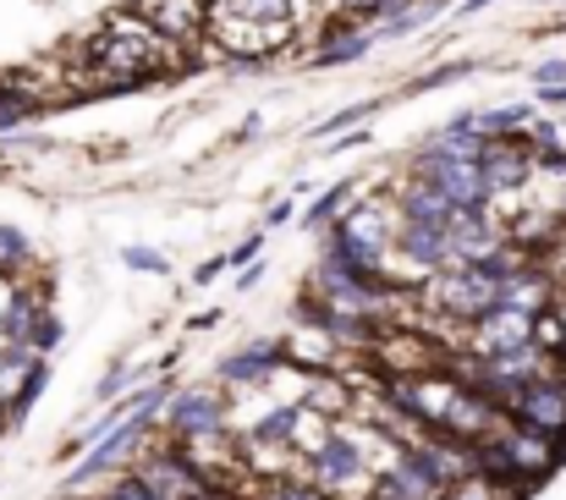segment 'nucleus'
Returning <instances> with one entry per match:
<instances>
[{
  "instance_id": "412c9836",
  "label": "nucleus",
  "mask_w": 566,
  "mask_h": 500,
  "mask_svg": "<svg viewBox=\"0 0 566 500\" xmlns=\"http://www.w3.org/2000/svg\"><path fill=\"white\" fill-rule=\"evenodd\" d=\"M122 264H133V270H144V275H160V270H166V253H155V248H127Z\"/></svg>"
},
{
  "instance_id": "9b49d317",
  "label": "nucleus",
  "mask_w": 566,
  "mask_h": 500,
  "mask_svg": "<svg viewBox=\"0 0 566 500\" xmlns=\"http://www.w3.org/2000/svg\"><path fill=\"white\" fill-rule=\"evenodd\" d=\"M281 368H286L281 346H275V341H259V346L231 352V357L220 363V379H231V385H264V379H275Z\"/></svg>"
},
{
  "instance_id": "ddd939ff",
  "label": "nucleus",
  "mask_w": 566,
  "mask_h": 500,
  "mask_svg": "<svg viewBox=\"0 0 566 500\" xmlns=\"http://www.w3.org/2000/svg\"><path fill=\"white\" fill-rule=\"evenodd\" d=\"M281 352H286V357H292V363H303V368H331V363H336V357H342V346H336V341H331V335L319 331V325H314V320H303V325H297V331H292V341H286V346H281Z\"/></svg>"
},
{
  "instance_id": "aec40b11",
  "label": "nucleus",
  "mask_w": 566,
  "mask_h": 500,
  "mask_svg": "<svg viewBox=\"0 0 566 500\" xmlns=\"http://www.w3.org/2000/svg\"><path fill=\"white\" fill-rule=\"evenodd\" d=\"M264 500H331V496H325V490H314V485H303V479H275Z\"/></svg>"
},
{
  "instance_id": "393cba45",
  "label": "nucleus",
  "mask_w": 566,
  "mask_h": 500,
  "mask_svg": "<svg viewBox=\"0 0 566 500\" xmlns=\"http://www.w3.org/2000/svg\"><path fill=\"white\" fill-rule=\"evenodd\" d=\"M539 105H551V111H556V105H566V83H551V88H539Z\"/></svg>"
},
{
  "instance_id": "2eb2a0df",
  "label": "nucleus",
  "mask_w": 566,
  "mask_h": 500,
  "mask_svg": "<svg viewBox=\"0 0 566 500\" xmlns=\"http://www.w3.org/2000/svg\"><path fill=\"white\" fill-rule=\"evenodd\" d=\"M401 220H412V226H440V231H446V220H451V204H446L434 187L412 181V187L401 192Z\"/></svg>"
},
{
  "instance_id": "f8f14e48",
  "label": "nucleus",
  "mask_w": 566,
  "mask_h": 500,
  "mask_svg": "<svg viewBox=\"0 0 566 500\" xmlns=\"http://www.w3.org/2000/svg\"><path fill=\"white\" fill-rule=\"evenodd\" d=\"M297 390H303L297 402L314 407V413H325V418H342V413L353 407V390H347L336 374H325V368H308V374L297 379Z\"/></svg>"
},
{
  "instance_id": "39448f33",
  "label": "nucleus",
  "mask_w": 566,
  "mask_h": 500,
  "mask_svg": "<svg viewBox=\"0 0 566 500\" xmlns=\"http://www.w3.org/2000/svg\"><path fill=\"white\" fill-rule=\"evenodd\" d=\"M473 166H479L490 192H512V187H523V181L534 176L539 155H534L523 138H490V133H484V149H479Z\"/></svg>"
},
{
  "instance_id": "4be33fe9",
  "label": "nucleus",
  "mask_w": 566,
  "mask_h": 500,
  "mask_svg": "<svg viewBox=\"0 0 566 500\" xmlns=\"http://www.w3.org/2000/svg\"><path fill=\"white\" fill-rule=\"evenodd\" d=\"M105 500H160V496H155L144 479H122V485H116V490H111Z\"/></svg>"
},
{
  "instance_id": "6e6552de",
  "label": "nucleus",
  "mask_w": 566,
  "mask_h": 500,
  "mask_svg": "<svg viewBox=\"0 0 566 500\" xmlns=\"http://www.w3.org/2000/svg\"><path fill=\"white\" fill-rule=\"evenodd\" d=\"M133 11L144 22H155L166 39H177V44H192L209 22V0H133Z\"/></svg>"
},
{
  "instance_id": "b1692460",
  "label": "nucleus",
  "mask_w": 566,
  "mask_h": 500,
  "mask_svg": "<svg viewBox=\"0 0 566 500\" xmlns=\"http://www.w3.org/2000/svg\"><path fill=\"white\" fill-rule=\"evenodd\" d=\"M188 500H237V496H231L226 485H198V490H192Z\"/></svg>"
},
{
  "instance_id": "9d476101",
  "label": "nucleus",
  "mask_w": 566,
  "mask_h": 500,
  "mask_svg": "<svg viewBox=\"0 0 566 500\" xmlns=\"http://www.w3.org/2000/svg\"><path fill=\"white\" fill-rule=\"evenodd\" d=\"M138 479H144V485H149L160 500H188L192 490L203 485V479H198V468H192L182 451H160V457H149Z\"/></svg>"
},
{
  "instance_id": "dca6fc26",
  "label": "nucleus",
  "mask_w": 566,
  "mask_h": 500,
  "mask_svg": "<svg viewBox=\"0 0 566 500\" xmlns=\"http://www.w3.org/2000/svg\"><path fill=\"white\" fill-rule=\"evenodd\" d=\"M528 122H534V105H501V111L473 116V127H479V133H490V138H523V133H528Z\"/></svg>"
},
{
  "instance_id": "cd10ccee",
  "label": "nucleus",
  "mask_w": 566,
  "mask_h": 500,
  "mask_svg": "<svg viewBox=\"0 0 566 500\" xmlns=\"http://www.w3.org/2000/svg\"><path fill=\"white\" fill-rule=\"evenodd\" d=\"M6 424H11V407H6V402H0V429H6Z\"/></svg>"
},
{
  "instance_id": "f3484780",
  "label": "nucleus",
  "mask_w": 566,
  "mask_h": 500,
  "mask_svg": "<svg viewBox=\"0 0 566 500\" xmlns=\"http://www.w3.org/2000/svg\"><path fill=\"white\" fill-rule=\"evenodd\" d=\"M369 39H375L369 28H353V33H331V39H325V50H319V61H325V66H342V61H358V55L369 50Z\"/></svg>"
},
{
  "instance_id": "6ab92c4d",
  "label": "nucleus",
  "mask_w": 566,
  "mask_h": 500,
  "mask_svg": "<svg viewBox=\"0 0 566 500\" xmlns=\"http://www.w3.org/2000/svg\"><path fill=\"white\" fill-rule=\"evenodd\" d=\"M347 204H353V181H336V187H331V192H325V198L308 209V226H325V220H336Z\"/></svg>"
},
{
  "instance_id": "a878e982",
  "label": "nucleus",
  "mask_w": 566,
  "mask_h": 500,
  "mask_svg": "<svg viewBox=\"0 0 566 500\" xmlns=\"http://www.w3.org/2000/svg\"><path fill=\"white\" fill-rule=\"evenodd\" d=\"M457 72H462V66H440V72H429V77H423V83H429V88H440V83H451V77H457Z\"/></svg>"
},
{
  "instance_id": "423d86ee",
  "label": "nucleus",
  "mask_w": 566,
  "mask_h": 500,
  "mask_svg": "<svg viewBox=\"0 0 566 500\" xmlns=\"http://www.w3.org/2000/svg\"><path fill=\"white\" fill-rule=\"evenodd\" d=\"M369 352H375V363H379V379L429 374V368H434V357H440V352H434L418 331H375Z\"/></svg>"
},
{
  "instance_id": "0eeeda50",
  "label": "nucleus",
  "mask_w": 566,
  "mask_h": 500,
  "mask_svg": "<svg viewBox=\"0 0 566 500\" xmlns=\"http://www.w3.org/2000/svg\"><path fill=\"white\" fill-rule=\"evenodd\" d=\"M336 237H347L353 248H364V253H375V259H385L390 253V237H396V215L385 209V204H347L342 215H336ZM385 270V264H379Z\"/></svg>"
},
{
  "instance_id": "bb28decb",
  "label": "nucleus",
  "mask_w": 566,
  "mask_h": 500,
  "mask_svg": "<svg viewBox=\"0 0 566 500\" xmlns=\"http://www.w3.org/2000/svg\"><path fill=\"white\" fill-rule=\"evenodd\" d=\"M342 11H375V0H336Z\"/></svg>"
},
{
  "instance_id": "7ed1b4c3",
  "label": "nucleus",
  "mask_w": 566,
  "mask_h": 500,
  "mask_svg": "<svg viewBox=\"0 0 566 500\" xmlns=\"http://www.w3.org/2000/svg\"><path fill=\"white\" fill-rule=\"evenodd\" d=\"M495 440H501V457H506L512 485H539V479H551L556 462H562V440H551V435H539V429H528V424L501 418V424H495Z\"/></svg>"
},
{
  "instance_id": "f257e3e1",
  "label": "nucleus",
  "mask_w": 566,
  "mask_h": 500,
  "mask_svg": "<svg viewBox=\"0 0 566 500\" xmlns=\"http://www.w3.org/2000/svg\"><path fill=\"white\" fill-rule=\"evenodd\" d=\"M423 298L440 309V314H451V320H484L490 309H495V298H501V287L479 270V264H446V270H434L429 275V287H423Z\"/></svg>"
},
{
  "instance_id": "20e7f679",
  "label": "nucleus",
  "mask_w": 566,
  "mask_h": 500,
  "mask_svg": "<svg viewBox=\"0 0 566 500\" xmlns=\"http://www.w3.org/2000/svg\"><path fill=\"white\" fill-rule=\"evenodd\" d=\"M512 418L566 446V374L562 368H556V374L528 379V385L517 390V402H512Z\"/></svg>"
},
{
  "instance_id": "4468645a",
  "label": "nucleus",
  "mask_w": 566,
  "mask_h": 500,
  "mask_svg": "<svg viewBox=\"0 0 566 500\" xmlns=\"http://www.w3.org/2000/svg\"><path fill=\"white\" fill-rule=\"evenodd\" d=\"M331 418L325 413H314V407H303V402H292V429H286V446L297 451V457H314L325 440H331Z\"/></svg>"
},
{
  "instance_id": "1a4fd4ad",
  "label": "nucleus",
  "mask_w": 566,
  "mask_h": 500,
  "mask_svg": "<svg viewBox=\"0 0 566 500\" xmlns=\"http://www.w3.org/2000/svg\"><path fill=\"white\" fill-rule=\"evenodd\" d=\"M166 424H171L177 440H192V435L226 429V407H220V396H209V390H188V396H177V402L166 407Z\"/></svg>"
},
{
  "instance_id": "a211bd4d",
  "label": "nucleus",
  "mask_w": 566,
  "mask_h": 500,
  "mask_svg": "<svg viewBox=\"0 0 566 500\" xmlns=\"http://www.w3.org/2000/svg\"><path fill=\"white\" fill-rule=\"evenodd\" d=\"M28 264H33V242L17 226H0V275H17Z\"/></svg>"
},
{
  "instance_id": "f03ea898",
  "label": "nucleus",
  "mask_w": 566,
  "mask_h": 500,
  "mask_svg": "<svg viewBox=\"0 0 566 500\" xmlns=\"http://www.w3.org/2000/svg\"><path fill=\"white\" fill-rule=\"evenodd\" d=\"M203 28L214 33L220 50L248 55V61H259V55H270V50H286V44L297 39V22H292V17L253 22V17H231V11H214V6H209V22H203Z\"/></svg>"
},
{
  "instance_id": "5701e85b",
  "label": "nucleus",
  "mask_w": 566,
  "mask_h": 500,
  "mask_svg": "<svg viewBox=\"0 0 566 500\" xmlns=\"http://www.w3.org/2000/svg\"><path fill=\"white\" fill-rule=\"evenodd\" d=\"M534 83H539V88H551V83H566V61H545V66L534 72Z\"/></svg>"
}]
</instances>
